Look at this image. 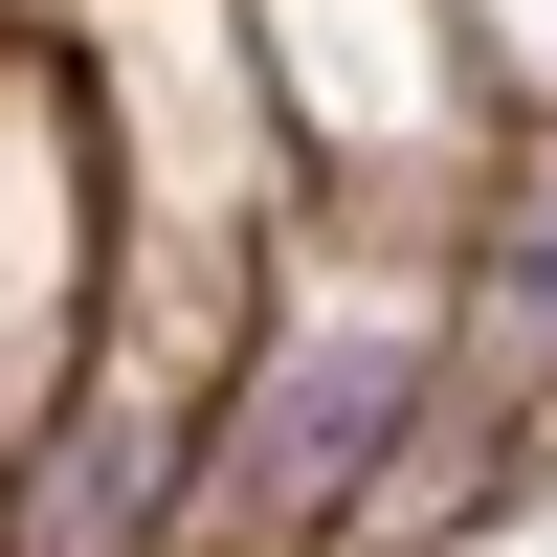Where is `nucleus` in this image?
<instances>
[{"label": "nucleus", "mask_w": 557, "mask_h": 557, "mask_svg": "<svg viewBox=\"0 0 557 557\" xmlns=\"http://www.w3.org/2000/svg\"><path fill=\"white\" fill-rule=\"evenodd\" d=\"M401 401H424V357H380V335H290V357H246V401H223V469H201V513H223V535H335L357 491H380Z\"/></svg>", "instance_id": "f257e3e1"}, {"label": "nucleus", "mask_w": 557, "mask_h": 557, "mask_svg": "<svg viewBox=\"0 0 557 557\" xmlns=\"http://www.w3.org/2000/svg\"><path fill=\"white\" fill-rule=\"evenodd\" d=\"M157 491H178V424H157V401H89V424L23 469V557H134Z\"/></svg>", "instance_id": "f03ea898"}, {"label": "nucleus", "mask_w": 557, "mask_h": 557, "mask_svg": "<svg viewBox=\"0 0 557 557\" xmlns=\"http://www.w3.org/2000/svg\"><path fill=\"white\" fill-rule=\"evenodd\" d=\"M469 312H491V357H513V380H557V157H535V178H491Z\"/></svg>", "instance_id": "7ed1b4c3"}]
</instances>
